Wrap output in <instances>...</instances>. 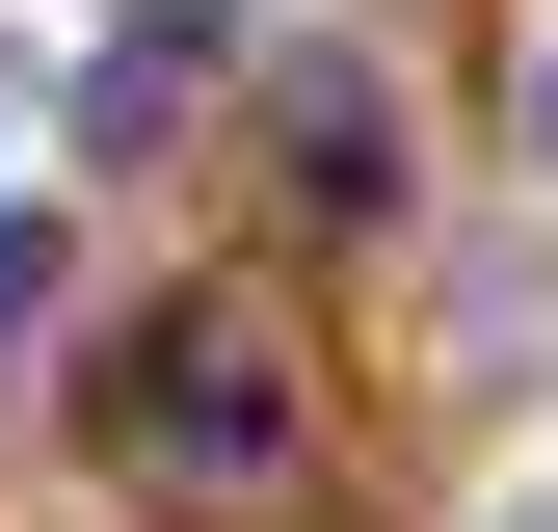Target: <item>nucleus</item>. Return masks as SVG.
Returning a JSON list of instances; mask_svg holds the SVG:
<instances>
[{"instance_id": "obj_4", "label": "nucleus", "mask_w": 558, "mask_h": 532, "mask_svg": "<svg viewBox=\"0 0 558 532\" xmlns=\"http://www.w3.org/2000/svg\"><path fill=\"white\" fill-rule=\"evenodd\" d=\"M532 133H558V53H532Z\"/></svg>"}, {"instance_id": "obj_1", "label": "nucleus", "mask_w": 558, "mask_h": 532, "mask_svg": "<svg viewBox=\"0 0 558 532\" xmlns=\"http://www.w3.org/2000/svg\"><path fill=\"white\" fill-rule=\"evenodd\" d=\"M107 480L133 506H266V480H293V319H266V293L133 319V347H107Z\"/></svg>"}, {"instance_id": "obj_2", "label": "nucleus", "mask_w": 558, "mask_h": 532, "mask_svg": "<svg viewBox=\"0 0 558 532\" xmlns=\"http://www.w3.org/2000/svg\"><path fill=\"white\" fill-rule=\"evenodd\" d=\"M293 186H319V214H373V186H399V107H373V81H319V107H293Z\"/></svg>"}, {"instance_id": "obj_3", "label": "nucleus", "mask_w": 558, "mask_h": 532, "mask_svg": "<svg viewBox=\"0 0 558 532\" xmlns=\"http://www.w3.org/2000/svg\"><path fill=\"white\" fill-rule=\"evenodd\" d=\"M27 319H53V214H0V347H27Z\"/></svg>"}]
</instances>
